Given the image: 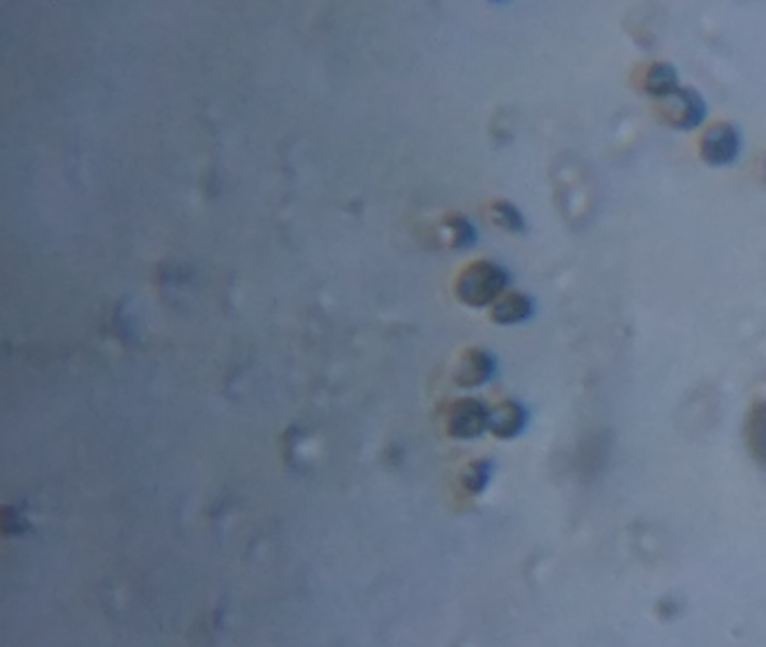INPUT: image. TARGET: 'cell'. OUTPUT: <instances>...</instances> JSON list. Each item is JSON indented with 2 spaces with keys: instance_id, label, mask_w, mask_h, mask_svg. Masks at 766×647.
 Masks as SVG:
<instances>
[{
  "instance_id": "obj_5",
  "label": "cell",
  "mask_w": 766,
  "mask_h": 647,
  "mask_svg": "<svg viewBox=\"0 0 766 647\" xmlns=\"http://www.w3.org/2000/svg\"><path fill=\"white\" fill-rule=\"evenodd\" d=\"M492 376H495V358L483 349H465L454 369V382L465 389L486 385Z\"/></svg>"
},
{
  "instance_id": "obj_10",
  "label": "cell",
  "mask_w": 766,
  "mask_h": 647,
  "mask_svg": "<svg viewBox=\"0 0 766 647\" xmlns=\"http://www.w3.org/2000/svg\"><path fill=\"white\" fill-rule=\"evenodd\" d=\"M533 299L524 293H506L501 295L490 308V320L497 324H519L531 320Z\"/></svg>"
},
{
  "instance_id": "obj_11",
  "label": "cell",
  "mask_w": 766,
  "mask_h": 647,
  "mask_svg": "<svg viewBox=\"0 0 766 647\" xmlns=\"http://www.w3.org/2000/svg\"><path fill=\"white\" fill-rule=\"evenodd\" d=\"M486 214H488V221L492 225H497L499 230H506L513 234L526 230L522 212H519L513 203H508V200H492V203L486 207Z\"/></svg>"
},
{
  "instance_id": "obj_7",
  "label": "cell",
  "mask_w": 766,
  "mask_h": 647,
  "mask_svg": "<svg viewBox=\"0 0 766 647\" xmlns=\"http://www.w3.org/2000/svg\"><path fill=\"white\" fill-rule=\"evenodd\" d=\"M432 239L436 241L439 248L463 250V248H470L474 239H477V234H474V227L465 216L445 214L432 225Z\"/></svg>"
},
{
  "instance_id": "obj_1",
  "label": "cell",
  "mask_w": 766,
  "mask_h": 647,
  "mask_svg": "<svg viewBox=\"0 0 766 647\" xmlns=\"http://www.w3.org/2000/svg\"><path fill=\"white\" fill-rule=\"evenodd\" d=\"M508 286V272L497 263L479 259L465 266L454 279V293L463 304L472 308L492 306L504 295Z\"/></svg>"
},
{
  "instance_id": "obj_2",
  "label": "cell",
  "mask_w": 766,
  "mask_h": 647,
  "mask_svg": "<svg viewBox=\"0 0 766 647\" xmlns=\"http://www.w3.org/2000/svg\"><path fill=\"white\" fill-rule=\"evenodd\" d=\"M656 113L670 129L692 131L706 120V102L695 88L679 86L670 95L656 99Z\"/></svg>"
},
{
  "instance_id": "obj_8",
  "label": "cell",
  "mask_w": 766,
  "mask_h": 647,
  "mask_svg": "<svg viewBox=\"0 0 766 647\" xmlns=\"http://www.w3.org/2000/svg\"><path fill=\"white\" fill-rule=\"evenodd\" d=\"M526 423L528 414L517 400H501L499 405L490 409L488 430L495 434L497 439H515L517 434H522Z\"/></svg>"
},
{
  "instance_id": "obj_6",
  "label": "cell",
  "mask_w": 766,
  "mask_h": 647,
  "mask_svg": "<svg viewBox=\"0 0 766 647\" xmlns=\"http://www.w3.org/2000/svg\"><path fill=\"white\" fill-rule=\"evenodd\" d=\"M636 86L643 95L652 99H661L670 95L674 88H679L677 68L668 61H650L636 70Z\"/></svg>"
},
{
  "instance_id": "obj_9",
  "label": "cell",
  "mask_w": 766,
  "mask_h": 647,
  "mask_svg": "<svg viewBox=\"0 0 766 647\" xmlns=\"http://www.w3.org/2000/svg\"><path fill=\"white\" fill-rule=\"evenodd\" d=\"M744 443L751 457L766 466V400H758L746 414Z\"/></svg>"
},
{
  "instance_id": "obj_3",
  "label": "cell",
  "mask_w": 766,
  "mask_h": 647,
  "mask_svg": "<svg viewBox=\"0 0 766 647\" xmlns=\"http://www.w3.org/2000/svg\"><path fill=\"white\" fill-rule=\"evenodd\" d=\"M697 149L699 158L710 167H728L740 156L742 133L733 122L717 120L701 131Z\"/></svg>"
},
{
  "instance_id": "obj_13",
  "label": "cell",
  "mask_w": 766,
  "mask_h": 647,
  "mask_svg": "<svg viewBox=\"0 0 766 647\" xmlns=\"http://www.w3.org/2000/svg\"><path fill=\"white\" fill-rule=\"evenodd\" d=\"M762 180L766 182V156L762 158Z\"/></svg>"
},
{
  "instance_id": "obj_4",
  "label": "cell",
  "mask_w": 766,
  "mask_h": 647,
  "mask_svg": "<svg viewBox=\"0 0 766 647\" xmlns=\"http://www.w3.org/2000/svg\"><path fill=\"white\" fill-rule=\"evenodd\" d=\"M490 409L477 398L454 400L448 409V434L454 439H477L488 430Z\"/></svg>"
},
{
  "instance_id": "obj_12",
  "label": "cell",
  "mask_w": 766,
  "mask_h": 647,
  "mask_svg": "<svg viewBox=\"0 0 766 647\" xmlns=\"http://www.w3.org/2000/svg\"><path fill=\"white\" fill-rule=\"evenodd\" d=\"M490 479V463L488 461H472L461 475V488L468 495H479V492L488 486Z\"/></svg>"
}]
</instances>
